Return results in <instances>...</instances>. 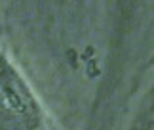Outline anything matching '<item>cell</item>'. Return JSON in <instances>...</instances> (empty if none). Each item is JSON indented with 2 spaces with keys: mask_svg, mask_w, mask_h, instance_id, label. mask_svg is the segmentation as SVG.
I'll return each mask as SVG.
<instances>
[]
</instances>
